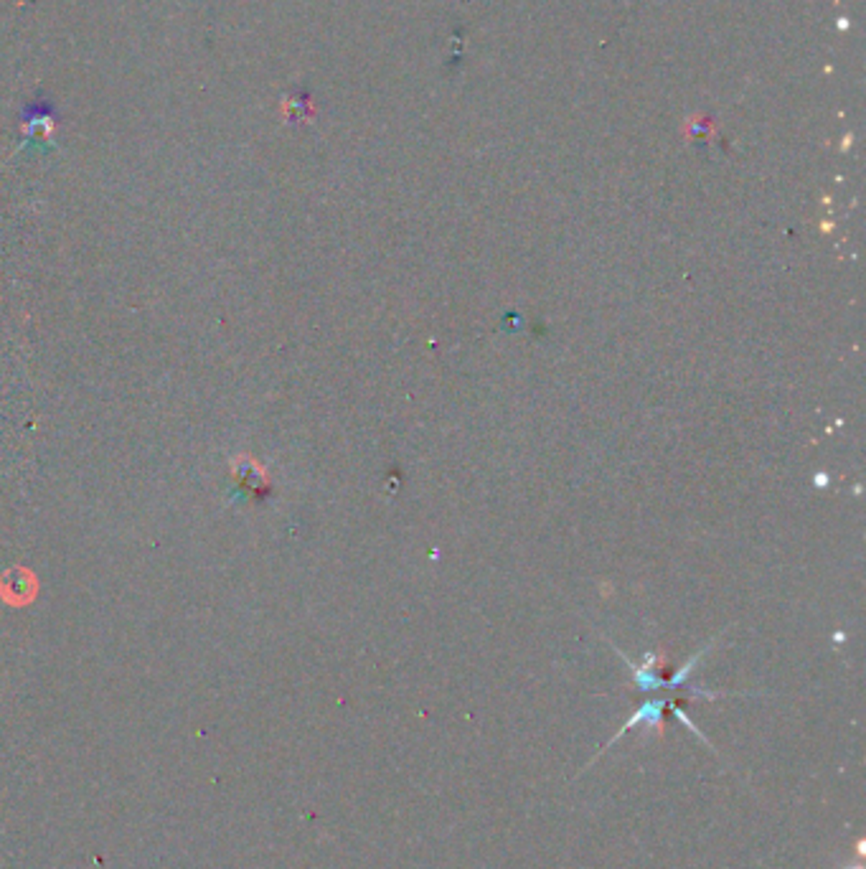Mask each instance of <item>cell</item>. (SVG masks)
I'll return each instance as SVG.
<instances>
[{"label": "cell", "mask_w": 866, "mask_h": 869, "mask_svg": "<svg viewBox=\"0 0 866 869\" xmlns=\"http://www.w3.org/2000/svg\"><path fill=\"white\" fill-rule=\"evenodd\" d=\"M54 133H57V119L43 110L28 115L23 122V135L28 138V142H51Z\"/></svg>", "instance_id": "cell-2"}, {"label": "cell", "mask_w": 866, "mask_h": 869, "mask_svg": "<svg viewBox=\"0 0 866 869\" xmlns=\"http://www.w3.org/2000/svg\"><path fill=\"white\" fill-rule=\"evenodd\" d=\"M663 710H666V702H646L640 710L635 711L632 717H630L628 722L617 730V734L612 737L610 742H608V748L610 745H615L625 732H630L632 727H638V725H643V727H650V730H655L658 725H661V717H663Z\"/></svg>", "instance_id": "cell-1"}, {"label": "cell", "mask_w": 866, "mask_h": 869, "mask_svg": "<svg viewBox=\"0 0 866 869\" xmlns=\"http://www.w3.org/2000/svg\"><path fill=\"white\" fill-rule=\"evenodd\" d=\"M854 869H862V867H854Z\"/></svg>", "instance_id": "cell-3"}]
</instances>
